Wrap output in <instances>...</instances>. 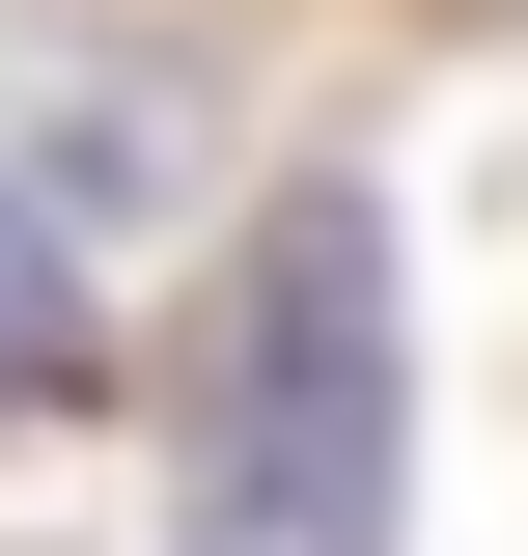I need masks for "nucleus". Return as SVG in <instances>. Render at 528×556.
<instances>
[{
    "mask_svg": "<svg viewBox=\"0 0 528 556\" xmlns=\"http://www.w3.org/2000/svg\"><path fill=\"white\" fill-rule=\"evenodd\" d=\"M56 390H84V278L28 223V167H0V417H56Z\"/></svg>",
    "mask_w": 528,
    "mask_h": 556,
    "instance_id": "obj_2",
    "label": "nucleus"
},
{
    "mask_svg": "<svg viewBox=\"0 0 528 556\" xmlns=\"http://www.w3.org/2000/svg\"><path fill=\"white\" fill-rule=\"evenodd\" d=\"M196 556H390V445H417V362H390V195L306 167V195L223 251V334H196Z\"/></svg>",
    "mask_w": 528,
    "mask_h": 556,
    "instance_id": "obj_1",
    "label": "nucleus"
}]
</instances>
